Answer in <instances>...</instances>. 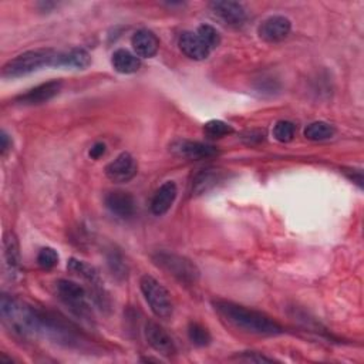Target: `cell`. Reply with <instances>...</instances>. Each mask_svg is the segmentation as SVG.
Masks as SVG:
<instances>
[{
  "mask_svg": "<svg viewBox=\"0 0 364 364\" xmlns=\"http://www.w3.org/2000/svg\"><path fill=\"white\" fill-rule=\"evenodd\" d=\"M212 306L226 323L243 333L264 337L283 333V327L276 320L259 310L249 309L242 304L222 299L212 300Z\"/></svg>",
  "mask_w": 364,
  "mask_h": 364,
  "instance_id": "obj_1",
  "label": "cell"
},
{
  "mask_svg": "<svg viewBox=\"0 0 364 364\" xmlns=\"http://www.w3.org/2000/svg\"><path fill=\"white\" fill-rule=\"evenodd\" d=\"M0 317L4 327L20 338H36L43 334L41 310L9 294L0 297Z\"/></svg>",
  "mask_w": 364,
  "mask_h": 364,
  "instance_id": "obj_2",
  "label": "cell"
},
{
  "mask_svg": "<svg viewBox=\"0 0 364 364\" xmlns=\"http://www.w3.org/2000/svg\"><path fill=\"white\" fill-rule=\"evenodd\" d=\"M58 51L53 48H37L16 55L1 67L3 78H18L44 67H55Z\"/></svg>",
  "mask_w": 364,
  "mask_h": 364,
  "instance_id": "obj_3",
  "label": "cell"
},
{
  "mask_svg": "<svg viewBox=\"0 0 364 364\" xmlns=\"http://www.w3.org/2000/svg\"><path fill=\"white\" fill-rule=\"evenodd\" d=\"M152 262L185 286H193L199 280V269L196 264L178 253L158 250L152 255Z\"/></svg>",
  "mask_w": 364,
  "mask_h": 364,
  "instance_id": "obj_4",
  "label": "cell"
},
{
  "mask_svg": "<svg viewBox=\"0 0 364 364\" xmlns=\"http://www.w3.org/2000/svg\"><path fill=\"white\" fill-rule=\"evenodd\" d=\"M139 287L145 301L158 318H169L173 313V303L169 291L152 276L144 274L139 280Z\"/></svg>",
  "mask_w": 364,
  "mask_h": 364,
  "instance_id": "obj_5",
  "label": "cell"
},
{
  "mask_svg": "<svg viewBox=\"0 0 364 364\" xmlns=\"http://www.w3.org/2000/svg\"><path fill=\"white\" fill-rule=\"evenodd\" d=\"M55 291L58 299L71 310V313L84 320L91 318L92 313L88 304V294L81 284L73 280L60 279L55 282Z\"/></svg>",
  "mask_w": 364,
  "mask_h": 364,
  "instance_id": "obj_6",
  "label": "cell"
},
{
  "mask_svg": "<svg viewBox=\"0 0 364 364\" xmlns=\"http://www.w3.org/2000/svg\"><path fill=\"white\" fill-rule=\"evenodd\" d=\"M41 318H43V334L51 340H54L58 344L67 346V347H74L80 346V334L74 326L67 323L63 317L48 313V311H41Z\"/></svg>",
  "mask_w": 364,
  "mask_h": 364,
  "instance_id": "obj_7",
  "label": "cell"
},
{
  "mask_svg": "<svg viewBox=\"0 0 364 364\" xmlns=\"http://www.w3.org/2000/svg\"><path fill=\"white\" fill-rule=\"evenodd\" d=\"M67 269L80 276L82 280H85L88 283V286L91 287V291H92V299L94 301L101 307V309H105L108 307V297H107V293L104 290V286H102V282H101V277L97 272V269L82 260H78V259H70L68 263H67Z\"/></svg>",
  "mask_w": 364,
  "mask_h": 364,
  "instance_id": "obj_8",
  "label": "cell"
},
{
  "mask_svg": "<svg viewBox=\"0 0 364 364\" xmlns=\"http://www.w3.org/2000/svg\"><path fill=\"white\" fill-rule=\"evenodd\" d=\"M1 264L6 276L10 280H17L21 276V259L18 240L13 232H6L1 242Z\"/></svg>",
  "mask_w": 364,
  "mask_h": 364,
  "instance_id": "obj_9",
  "label": "cell"
},
{
  "mask_svg": "<svg viewBox=\"0 0 364 364\" xmlns=\"http://www.w3.org/2000/svg\"><path fill=\"white\" fill-rule=\"evenodd\" d=\"M169 151L178 158L191 161L206 159L219 154V151L213 145L189 139H175L173 142H171Z\"/></svg>",
  "mask_w": 364,
  "mask_h": 364,
  "instance_id": "obj_10",
  "label": "cell"
},
{
  "mask_svg": "<svg viewBox=\"0 0 364 364\" xmlns=\"http://www.w3.org/2000/svg\"><path fill=\"white\" fill-rule=\"evenodd\" d=\"M212 13L226 26L229 27H242L247 18L246 10L237 1L222 0V1H212L210 4Z\"/></svg>",
  "mask_w": 364,
  "mask_h": 364,
  "instance_id": "obj_11",
  "label": "cell"
},
{
  "mask_svg": "<svg viewBox=\"0 0 364 364\" xmlns=\"http://www.w3.org/2000/svg\"><path fill=\"white\" fill-rule=\"evenodd\" d=\"M61 87L63 82L60 80H51L17 95L14 101L20 105H38L54 98L61 91Z\"/></svg>",
  "mask_w": 364,
  "mask_h": 364,
  "instance_id": "obj_12",
  "label": "cell"
},
{
  "mask_svg": "<svg viewBox=\"0 0 364 364\" xmlns=\"http://www.w3.org/2000/svg\"><path fill=\"white\" fill-rule=\"evenodd\" d=\"M146 343L162 355H172L176 353V347L166 330L156 321L148 320L144 327Z\"/></svg>",
  "mask_w": 364,
  "mask_h": 364,
  "instance_id": "obj_13",
  "label": "cell"
},
{
  "mask_svg": "<svg viewBox=\"0 0 364 364\" xmlns=\"http://www.w3.org/2000/svg\"><path fill=\"white\" fill-rule=\"evenodd\" d=\"M291 30V23L284 16H270L264 18L259 28V37L266 43H279L284 40Z\"/></svg>",
  "mask_w": 364,
  "mask_h": 364,
  "instance_id": "obj_14",
  "label": "cell"
},
{
  "mask_svg": "<svg viewBox=\"0 0 364 364\" xmlns=\"http://www.w3.org/2000/svg\"><path fill=\"white\" fill-rule=\"evenodd\" d=\"M138 171V165L134 156L128 152H121L114 161L105 166V175L117 183L131 181Z\"/></svg>",
  "mask_w": 364,
  "mask_h": 364,
  "instance_id": "obj_15",
  "label": "cell"
},
{
  "mask_svg": "<svg viewBox=\"0 0 364 364\" xmlns=\"http://www.w3.org/2000/svg\"><path fill=\"white\" fill-rule=\"evenodd\" d=\"M107 209L121 219H129L135 213V199L129 192L125 191H111L105 195Z\"/></svg>",
  "mask_w": 364,
  "mask_h": 364,
  "instance_id": "obj_16",
  "label": "cell"
},
{
  "mask_svg": "<svg viewBox=\"0 0 364 364\" xmlns=\"http://www.w3.org/2000/svg\"><path fill=\"white\" fill-rule=\"evenodd\" d=\"M225 178V172L216 168H205L200 169L191 182V195L198 196L203 195L208 191L213 189L219 182H222Z\"/></svg>",
  "mask_w": 364,
  "mask_h": 364,
  "instance_id": "obj_17",
  "label": "cell"
},
{
  "mask_svg": "<svg viewBox=\"0 0 364 364\" xmlns=\"http://www.w3.org/2000/svg\"><path fill=\"white\" fill-rule=\"evenodd\" d=\"M178 46L186 57L196 61L205 60L210 54L208 46L200 40V37L196 33L192 31H183L178 38Z\"/></svg>",
  "mask_w": 364,
  "mask_h": 364,
  "instance_id": "obj_18",
  "label": "cell"
},
{
  "mask_svg": "<svg viewBox=\"0 0 364 364\" xmlns=\"http://www.w3.org/2000/svg\"><path fill=\"white\" fill-rule=\"evenodd\" d=\"M176 193H178V188H176L175 182L166 181L165 183H162L156 189V192L154 193V196L151 199L152 213L156 216L166 213L171 209V206L173 205V202L176 199Z\"/></svg>",
  "mask_w": 364,
  "mask_h": 364,
  "instance_id": "obj_19",
  "label": "cell"
},
{
  "mask_svg": "<svg viewBox=\"0 0 364 364\" xmlns=\"http://www.w3.org/2000/svg\"><path fill=\"white\" fill-rule=\"evenodd\" d=\"M131 44L135 54L142 58H151L159 50V40L156 34L146 28H141L135 31V34L131 38Z\"/></svg>",
  "mask_w": 364,
  "mask_h": 364,
  "instance_id": "obj_20",
  "label": "cell"
},
{
  "mask_svg": "<svg viewBox=\"0 0 364 364\" xmlns=\"http://www.w3.org/2000/svg\"><path fill=\"white\" fill-rule=\"evenodd\" d=\"M90 63L91 57L84 48H71L68 51H58L55 67L84 70L90 65Z\"/></svg>",
  "mask_w": 364,
  "mask_h": 364,
  "instance_id": "obj_21",
  "label": "cell"
},
{
  "mask_svg": "<svg viewBox=\"0 0 364 364\" xmlns=\"http://www.w3.org/2000/svg\"><path fill=\"white\" fill-rule=\"evenodd\" d=\"M111 64L115 71L121 74H132L139 70L141 60L136 54H132L125 48H118L111 57Z\"/></svg>",
  "mask_w": 364,
  "mask_h": 364,
  "instance_id": "obj_22",
  "label": "cell"
},
{
  "mask_svg": "<svg viewBox=\"0 0 364 364\" xmlns=\"http://www.w3.org/2000/svg\"><path fill=\"white\" fill-rule=\"evenodd\" d=\"M336 129L331 124L324 121H316L304 128V136L310 141H326L334 135Z\"/></svg>",
  "mask_w": 364,
  "mask_h": 364,
  "instance_id": "obj_23",
  "label": "cell"
},
{
  "mask_svg": "<svg viewBox=\"0 0 364 364\" xmlns=\"http://www.w3.org/2000/svg\"><path fill=\"white\" fill-rule=\"evenodd\" d=\"M188 338L196 347H206L212 341L209 330L198 321H191L188 326Z\"/></svg>",
  "mask_w": 364,
  "mask_h": 364,
  "instance_id": "obj_24",
  "label": "cell"
},
{
  "mask_svg": "<svg viewBox=\"0 0 364 364\" xmlns=\"http://www.w3.org/2000/svg\"><path fill=\"white\" fill-rule=\"evenodd\" d=\"M107 263L109 266L111 273L117 279H119V280L127 279V276H128V266H127L122 255L118 250H115V249L109 250V253L107 256Z\"/></svg>",
  "mask_w": 364,
  "mask_h": 364,
  "instance_id": "obj_25",
  "label": "cell"
},
{
  "mask_svg": "<svg viewBox=\"0 0 364 364\" xmlns=\"http://www.w3.org/2000/svg\"><path fill=\"white\" fill-rule=\"evenodd\" d=\"M203 132L209 138H222L233 132L232 125L220 119H210L203 125Z\"/></svg>",
  "mask_w": 364,
  "mask_h": 364,
  "instance_id": "obj_26",
  "label": "cell"
},
{
  "mask_svg": "<svg viewBox=\"0 0 364 364\" xmlns=\"http://www.w3.org/2000/svg\"><path fill=\"white\" fill-rule=\"evenodd\" d=\"M296 135V125L291 121H277L273 127V136L279 142H290Z\"/></svg>",
  "mask_w": 364,
  "mask_h": 364,
  "instance_id": "obj_27",
  "label": "cell"
},
{
  "mask_svg": "<svg viewBox=\"0 0 364 364\" xmlns=\"http://www.w3.org/2000/svg\"><path fill=\"white\" fill-rule=\"evenodd\" d=\"M196 34L200 37V40L208 46V48L212 51L220 44V36L218 30L210 24H202L198 27Z\"/></svg>",
  "mask_w": 364,
  "mask_h": 364,
  "instance_id": "obj_28",
  "label": "cell"
},
{
  "mask_svg": "<svg viewBox=\"0 0 364 364\" xmlns=\"http://www.w3.org/2000/svg\"><path fill=\"white\" fill-rule=\"evenodd\" d=\"M37 263L41 269L50 270L58 263V253L53 247H41L37 255Z\"/></svg>",
  "mask_w": 364,
  "mask_h": 364,
  "instance_id": "obj_29",
  "label": "cell"
},
{
  "mask_svg": "<svg viewBox=\"0 0 364 364\" xmlns=\"http://www.w3.org/2000/svg\"><path fill=\"white\" fill-rule=\"evenodd\" d=\"M237 358L243 360V361H255V363H272L273 361V358L266 357L256 351H243L240 355H237Z\"/></svg>",
  "mask_w": 364,
  "mask_h": 364,
  "instance_id": "obj_30",
  "label": "cell"
},
{
  "mask_svg": "<svg viewBox=\"0 0 364 364\" xmlns=\"http://www.w3.org/2000/svg\"><path fill=\"white\" fill-rule=\"evenodd\" d=\"M105 151H107V145L104 144V142H95L92 146H91V149H90V156L92 158V159H98V158H101L104 154H105Z\"/></svg>",
  "mask_w": 364,
  "mask_h": 364,
  "instance_id": "obj_31",
  "label": "cell"
},
{
  "mask_svg": "<svg viewBox=\"0 0 364 364\" xmlns=\"http://www.w3.org/2000/svg\"><path fill=\"white\" fill-rule=\"evenodd\" d=\"M11 148V138L6 131L0 132V152L1 155H6V152Z\"/></svg>",
  "mask_w": 364,
  "mask_h": 364,
  "instance_id": "obj_32",
  "label": "cell"
}]
</instances>
